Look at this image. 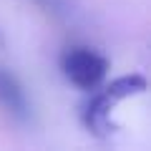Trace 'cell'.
Here are the masks:
<instances>
[{"label":"cell","mask_w":151,"mask_h":151,"mask_svg":"<svg viewBox=\"0 0 151 151\" xmlns=\"http://www.w3.org/2000/svg\"><path fill=\"white\" fill-rule=\"evenodd\" d=\"M60 70L63 76L81 91H93L101 86V81L108 73V60L98 50L86 45H73L65 48L60 55Z\"/></svg>","instance_id":"obj_1"},{"label":"cell","mask_w":151,"mask_h":151,"mask_svg":"<svg viewBox=\"0 0 151 151\" xmlns=\"http://www.w3.org/2000/svg\"><path fill=\"white\" fill-rule=\"evenodd\" d=\"M0 108L15 121L30 119V101H28L25 88L15 78V73H10L3 65H0Z\"/></svg>","instance_id":"obj_2"},{"label":"cell","mask_w":151,"mask_h":151,"mask_svg":"<svg viewBox=\"0 0 151 151\" xmlns=\"http://www.w3.org/2000/svg\"><path fill=\"white\" fill-rule=\"evenodd\" d=\"M113 106H116V101H113L106 91H98V93H93V96H88V101L83 103V108H81L83 126H86L91 134H96V136H108L111 129H113L111 126V108Z\"/></svg>","instance_id":"obj_3"},{"label":"cell","mask_w":151,"mask_h":151,"mask_svg":"<svg viewBox=\"0 0 151 151\" xmlns=\"http://www.w3.org/2000/svg\"><path fill=\"white\" fill-rule=\"evenodd\" d=\"M146 91V78L139 73H131V76H121L116 81H111L106 86V93L119 103L124 98H131V96H139V93Z\"/></svg>","instance_id":"obj_4"},{"label":"cell","mask_w":151,"mask_h":151,"mask_svg":"<svg viewBox=\"0 0 151 151\" xmlns=\"http://www.w3.org/2000/svg\"><path fill=\"white\" fill-rule=\"evenodd\" d=\"M38 8H43L45 13H50V15L55 18H70V3L68 0H33Z\"/></svg>","instance_id":"obj_5"}]
</instances>
